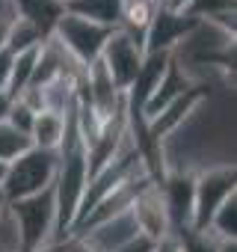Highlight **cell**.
I'll return each instance as SVG.
<instances>
[{
	"label": "cell",
	"mask_w": 237,
	"mask_h": 252,
	"mask_svg": "<svg viewBox=\"0 0 237 252\" xmlns=\"http://www.w3.org/2000/svg\"><path fill=\"white\" fill-rule=\"evenodd\" d=\"M9 214L18 225V237H21V252H36L42 246L57 243V196L54 187L9 202Z\"/></svg>",
	"instance_id": "cell-1"
},
{
	"label": "cell",
	"mask_w": 237,
	"mask_h": 252,
	"mask_svg": "<svg viewBox=\"0 0 237 252\" xmlns=\"http://www.w3.org/2000/svg\"><path fill=\"white\" fill-rule=\"evenodd\" d=\"M190 3H193V0H163V6H166V9H172V12H181V15H187Z\"/></svg>",
	"instance_id": "cell-21"
},
{
	"label": "cell",
	"mask_w": 237,
	"mask_h": 252,
	"mask_svg": "<svg viewBox=\"0 0 237 252\" xmlns=\"http://www.w3.org/2000/svg\"><path fill=\"white\" fill-rule=\"evenodd\" d=\"M196 86V80L190 77V71L175 60V54L169 57V65H166V71H163V77H160V83H157V89L151 92V98L146 101V107H143V113H140V119L143 122H151L163 107H169L175 98H181L184 92H190Z\"/></svg>",
	"instance_id": "cell-9"
},
{
	"label": "cell",
	"mask_w": 237,
	"mask_h": 252,
	"mask_svg": "<svg viewBox=\"0 0 237 252\" xmlns=\"http://www.w3.org/2000/svg\"><path fill=\"white\" fill-rule=\"evenodd\" d=\"M36 252H65V246H62V243H51V246H42V249H36Z\"/></svg>",
	"instance_id": "cell-24"
},
{
	"label": "cell",
	"mask_w": 237,
	"mask_h": 252,
	"mask_svg": "<svg viewBox=\"0 0 237 252\" xmlns=\"http://www.w3.org/2000/svg\"><path fill=\"white\" fill-rule=\"evenodd\" d=\"M110 33H113V30H107V27H101V24H92V21H86V18H80V15L62 12L48 39H54L80 68H89L92 63H98V57H101L104 42H107Z\"/></svg>",
	"instance_id": "cell-3"
},
{
	"label": "cell",
	"mask_w": 237,
	"mask_h": 252,
	"mask_svg": "<svg viewBox=\"0 0 237 252\" xmlns=\"http://www.w3.org/2000/svg\"><path fill=\"white\" fill-rule=\"evenodd\" d=\"M6 208H9V202H6V196H3V190H0V217L6 214Z\"/></svg>",
	"instance_id": "cell-25"
},
{
	"label": "cell",
	"mask_w": 237,
	"mask_h": 252,
	"mask_svg": "<svg viewBox=\"0 0 237 252\" xmlns=\"http://www.w3.org/2000/svg\"><path fill=\"white\" fill-rule=\"evenodd\" d=\"M118 252H154V240H148V237H143V234H137L131 243H125Z\"/></svg>",
	"instance_id": "cell-18"
},
{
	"label": "cell",
	"mask_w": 237,
	"mask_h": 252,
	"mask_svg": "<svg viewBox=\"0 0 237 252\" xmlns=\"http://www.w3.org/2000/svg\"><path fill=\"white\" fill-rule=\"evenodd\" d=\"M3 178H6V163H0V184H3Z\"/></svg>",
	"instance_id": "cell-27"
},
{
	"label": "cell",
	"mask_w": 237,
	"mask_h": 252,
	"mask_svg": "<svg viewBox=\"0 0 237 252\" xmlns=\"http://www.w3.org/2000/svg\"><path fill=\"white\" fill-rule=\"evenodd\" d=\"M207 231H213L219 240H237V193L216 208V214L207 222Z\"/></svg>",
	"instance_id": "cell-14"
},
{
	"label": "cell",
	"mask_w": 237,
	"mask_h": 252,
	"mask_svg": "<svg viewBox=\"0 0 237 252\" xmlns=\"http://www.w3.org/2000/svg\"><path fill=\"white\" fill-rule=\"evenodd\" d=\"M146 60V48L140 39H134L125 30H113L104 42V51L98 57V63L107 68V74L113 77V83L118 86V92H128L140 74V65Z\"/></svg>",
	"instance_id": "cell-5"
},
{
	"label": "cell",
	"mask_w": 237,
	"mask_h": 252,
	"mask_svg": "<svg viewBox=\"0 0 237 252\" xmlns=\"http://www.w3.org/2000/svg\"><path fill=\"white\" fill-rule=\"evenodd\" d=\"M193 27H196V18H190V15H181V12H172V9L160 6V9L154 12V18H151L148 30H146L143 48H146V54H160V51L172 54V51H175L187 36H190V30H193Z\"/></svg>",
	"instance_id": "cell-7"
},
{
	"label": "cell",
	"mask_w": 237,
	"mask_h": 252,
	"mask_svg": "<svg viewBox=\"0 0 237 252\" xmlns=\"http://www.w3.org/2000/svg\"><path fill=\"white\" fill-rule=\"evenodd\" d=\"M12 95L6 92V89H0V122H6V116H9V110H12Z\"/></svg>",
	"instance_id": "cell-19"
},
{
	"label": "cell",
	"mask_w": 237,
	"mask_h": 252,
	"mask_svg": "<svg viewBox=\"0 0 237 252\" xmlns=\"http://www.w3.org/2000/svg\"><path fill=\"white\" fill-rule=\"evenodd\" d=\"M160 193L166 202V214L172 222V234H184L193 228V175L190 172H166L160 181Z\"/></svg>",
	"instance_id": "cell-8"
},
{
	"label": "cell",
	"mask_w": 237,
	"mask_h": 252,
	"mask_svg": "<svg viewBox=\"0 0 237 252\" xmlns=\"http://www.w3.org/2000/svg\"><path fill=\"white\" fill-rule=\"evenodd\" d=\"M45 39H48V36H42L39 27H33V24H27V21H21V18H12V21H9V30H6L3 48L12 51V54H24V51L39 48Z\"/></svg>",
	"instance_id": "cell-13"
},
{
	"label": "cell",
	"mask_w": 237,
	"mask_h": 252,
	"mask_svg": "<svg viewBox=\"0 0 237 252\" xmlns=\"http://www.w3.org/2000/svg\"><path fill=\"white\" fill-rule=\"evenodd\" d=\"M65 12L80 15L107 30H116L118 21H122V0H74L71 6H65Z\"/></svg>",
	"instance_id": "cell-12"
},
{
	"label": "cell",
	"mask_w": 237,
	"mask_h": 252,
	"mask_svg": "<svg viewBox=\"0 0 237 252\" xmlns=\"http://www.w3.org/2000/svg\"><path fill=\"white\" fill-rule=\"evenodd\" d=\"M131 214L137 220V228L143 237L160 243L166 237H175L172 234V222H169V214H166V202H163V193H160V184L151 181L148 187L140 190V196L134 199L131 205Z\"/></svg>",
	"instance_id": "cell-6"
},
{
	"label": "cell",
	"mask_w": 237,
	"mask_h": 252,
	"mask_svg": "<svg viewBox=\"0 0 237 252\" xmlns=\"http://www.w3.org/2000/svg\"><path fill=\"white\" fill-rule=\"evenodd\" d=\"M65 128H68V113L59 116V113H48L42 110L33 122V131H30V143L36 149H48V152H57L65 140Z\"/></svg>",
	"instance_id": "cell-11"
},
{
	"label": "cell",
	"mask_w": 237,
	"mask_h": 252,
	"mask_svg": "<svg viewBox=\"0 0 237 252\" xmlns=\"http://www.w3.org/2000/svg\"><path fill=\"white\" fill-rule=\"evenodd\" d=\"M12 63H15V54L0 48V89L9 86V74H12Z\"/></svg>",
	"instance_id": "cell-17"
},
{
	"label": "cell",
	"mask_w": 237,
	"mask_h": 252,
	"mask_svg": "<svg viewBox=\"0 0 237 252\" xmlns=\"http://www.w3.org/2000/svg\"><path fill=\"white\" fill-rule=\"evenodd\" d=\"M57 166H59V155L57 152L30 146L24 155H18L6 166V178H3V184H0L6 202H18V199L36 196V193L54 187Z\"/></svg>",
	"instance_id": "cell-2"
},
{
	"label": "cell",
	"mask_w": 237,
	"mask_h": 252,
	"mask_svg": "<svg viewBox=\"0 0 237 252\" xmlns=\"http://www.w3.org/2000/svg\"><path fill=\"white\" fill-rule=\"evenodd\" d=\"M237 193V169L234 163L210 166L193 175V231H205L216 208Z\"/></svg>",
	"instance_id": "cell-4"
},
{
	"label": "cell",
	"mask_w": 237,
	"mask_h": 252,
	"mask_svg": "<svg viewBox=\"0 0 237 252\" xmlns=\"http://www.w3.org/2000/svg\"><path fill=\"white\" fill-rule=\"evenodd\" d=\"M154 252H181V243H178V237H166V240L154 243Z\"/></svg>",
	"instance_id": "cell-20"
},
{
	"label": "cell",
	"mask_w": 237,
	"mask_h": 252,
	"mask_svg": "<svg viewBox=\"0 0 237 252\" xmlns=\"http://www.w3.org/2000/svg\"><path fill=\"white\" fill-rule=\"evenodd\" d=\"M33 143H30V137H24V134H18L9 122H0V163H12L18 155H24L27 149H30Z\"/></svg>",
	"instance_id": "cell-15"
},
{
	"label": "cell",
	"mask_w": 237,
	"mask_h": 252,
	"mask_svg": "<svg viewBox=\"0 0 237 252\" xmlns=\"http://www.w3.org/2000/svg\"><path fill=\"white\" fill-rule=\"evenodd\" d=\"M36 110L33 107H27L21 98H15L12 101V110H9V116H6V122L12 125V128L18 131V134H24V137H30V131H33V122H36Z\"/></svg>",
	"instance_id": "cell-16"
},
{
	"label": "cell",
	"mask_w": 237,
	"mask_h": 252,
	"mask_svg": "<svg viewBox=\"0 0 237 252\" xmlns=\"http://www.w3.org/2000/svg\"><path fill=\"white\" fill-rule=\"evenodd\" d=\"M9 12H12V18H21L33 27H39L42 36H51L54 24L65 12V6H59L57 0H9Z\"/></svg>",
	"instance_id": "cell-10"
},
{
	"label": "cell",
	"mask_w": 237,
	"mask_h": 252,
	"mask_svg": "<svg viewBox=\"0 0 237 252\" xmlns=\"http://www.w3.org/2000/svg\"><path fill=\"white\" fill-rule=\"evenodd\" d=\"M57 3H59V6H71V3H74V0H57Z\"/></svg>",
	"instance_id": "cell-28"
},
{
	"label": "cell",
	"mask_w": 237,
	"mask_h": 252,
	"mask_svg": "<svg viewBox=\"0 0 237 252\" xmlns=\"http://www.w3.org/2000/svg\"><path fill=\"white\" fill-rule=\"evenodd\" d=\"M0 12H3V15H9V18H12V12H9V0H0Z\"/></svg>",
	"instance_id": "cell-26"
},
{
	"label": "cell",
	"mask_w": 237,
	"mask_h": 252,
	"mask_svg": "<svg viewBox=\"0 0 237 252\" xmlns=\"http://www.w3.org/2000/svg\"><path fill=\"white\" fill-rule=\"evenodd\" d=\"M216 252H237V240H225V243H219Z\"/></svg>",
	"instance_id": "cell-23"
},
{
	"label": "cell",
	"mask_w": 237,
	"mask_h": 252,
	"mask_svg": "<svg viewBox=\"0 0 237 252\" xmlns=\"http://www.w3.org/2000/svg\"><path fill=\"white\" fill-rule=\"evenodd\" d=\"M9 15H3V12H0V48H3V42H6V30H9Z\"/></svg>",
	"instance_id": "cell-22"
}]
</instances>
